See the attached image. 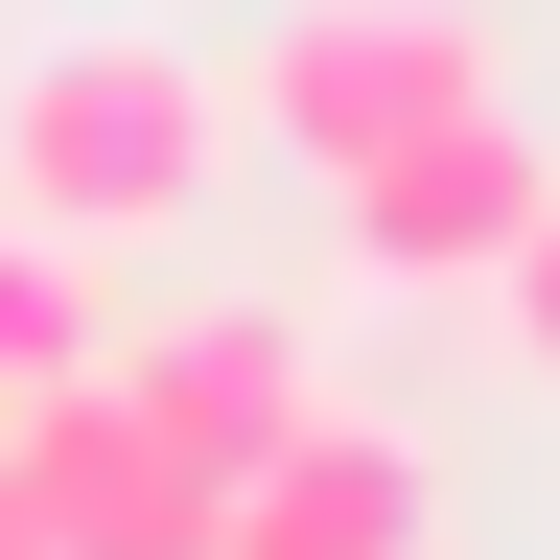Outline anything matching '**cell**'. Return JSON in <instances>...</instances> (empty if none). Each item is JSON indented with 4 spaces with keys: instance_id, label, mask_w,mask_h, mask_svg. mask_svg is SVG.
<instances>
[{
    "instance_id": "cell-7",
    "label": "cell",
    "mask_w": 560,
    "mask_h": 560,
    "mask_svg": "<svg viewBox=\"0 0 560 560\" xmlns=\"http://www.w3.org/2000/svg\"><path fill=\"white\" fill-rule=\"evenodd\" d=\"M47 374H94V257L0 210V397H47Z\"/></svg>"
},
{
    "instance_id": "cell-1",
    "label": "cell",
    "mask_w": 560,
    "mask_h": 560,
    "mask_svg": "<svg viewBox=\"0 0 560 560\" xmlns=\"http://www.w3.org/2000/svg\"><path fill=\"white\" fill-rule=\"evenodd\" d=\"M210 164H234V70H187L164 24H70L0 70V210L70 257H140V234H187Z\"/></svg>"
},
{
    "instance_id": "cell-9",
    "label": "cell",
    "mask_w": 560,
    "mask_h": 560,
    "mask_svg": "<svg viewBox=\"0 0 560 560\" xmlns=\"http://www.w3.org/2000/svg\"><path fill=\"white\" fill-rule=\"evenodd\" d=\"M0 560H47V514H24V467H0Z\"/></svg>"
},
{
    "instance_id": "cell-6",
    "label": "cell",
    "mask_w": 560,
    "mask_h": 560,
    "mask_svg": "<svg viewBox=\"0 0 560 560\" xmlns=\"http://www.w3.org/2000/svg\"><path fill=\"white\" fill-rule=\"evenodd\" d=\"M210 560H420V444L327 397L304 444H280V467L234 490V514H210Z\"/></svg>"
},
{
    "instance_id": "cell-2",
    "label": "cell",
    "mask_w": 560,
    "mask_h": 560,
    "mask_svg": "<svg viewBox=\"0 0 560 560\" xmlns=\"http://www.w3.org/2000/svg\"><path fill=\"white\" fill-rule=\"evenodd\" d=\"M234 117L304 187H350L397 140H444V117H514V47H490V0H280L257 70H234Z\"/></svg>"
},
{
    "instance_id": "cell-4",
    "label": "cell",
    "mask_w": 560,
    "mask_h": 560,
    "mask_svg": "<svg viewBox=\"0 0 560 560\" xmlns=\"http://www.w3.org/2000/svg\"><path fill=\"white\" fill-rule=\"evenodd\" d=\"M537 140L514 117H444V140H397V164H350L327 187V257L350 280H397V304H444V280H514V234H537Z\"/></svg>"
},
{
    "instance_id": "cell-5",
    "label": "cell",
    "mask_w": 560,
    "mask_h": 560,
    "mask_svg": "<svg viewBox=\"0 0 560 560\" xmlns=\"http://www.w3.org/2000/svg\"><path fill=\"white\" fill-rule=\"evenodd\" d=\"M117 397L164 420V444H187L210 490H257V467L327 420V350L280 327V304H187V327H140V350H117Z\"/></svg>"
},
{
    "instance_id": "cell-3",
    "label": "cell",
    "mask_w": 560,
    "mask_h": 560,
    "mask_svg": "<svg viewBox=\"0 0 560 560\" xmlns=\"http://www.w3.org/2000/svg\"><path fill=\"white\" fill-rule=\"evenodd\" d=\"M0 467H24L47 560H210V514H234V490L117 397V350H94V374H47V397H0Z\"/></svg>"
},
{
    "instance_id": "cell-8",
    "label": "cell",
    "mask_w": 560,
    "mask_h": 560,
    "mask_svg": "<svg viewBox=\"0 0 560 560\" xmlns=\"http://www.w3.org/2000/svg\"><path fill=\"white\" fill-rule=\"evenodd\" d=\"M490 327H514V374L560 397V187H537V234H514V280H490Z\"/></svg>"
}]
</instances>
